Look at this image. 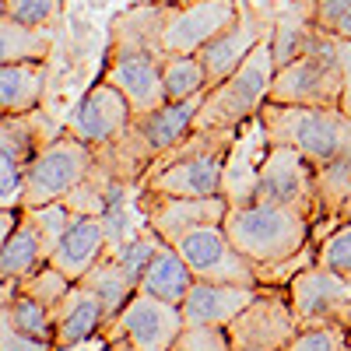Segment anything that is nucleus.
Segmentation results:
<instances>
[{"instance_id":"1","label":"nucleus","mask_w":351,"mask_h":351,"mask_svg":"<svg viewBox=\"0 0 351 351\" xmlns=\"http://www.w3.org/2000/svg\"><path fill=\"white\" fill-rule=\"evenodd\" d=\"M165 4H148L123 11L109 25V46H106V67H102V81H109L112 88H120L127 95L134 116L152 112L158 106L169 102L165 84H162V28H165Z\"/></svg>"},{"instance_id":"2","label":"nucleus","mask_w":351,"mask_h":351,"mask_svg":"<svg viewBox=\"0 0 351 351\" xmlns=\"http://www.w3.org/2000/svg\"><path fill=\"white\" fill-rule=\"evenodd\" d=\"M243 127L190 130L180 144L152 162L137 193L152 197H218L225 186V162Z\"/></svg>"},{"instance_id":"3","label":"nucleus","mask_w":351,"mask_h":351,"mask_svg":"<svg viewBox=\"0 0 351 351\" xmlns=\"http://www.w3.org/2000/svg\"><path fill=\"white\" fill-rule=\"evenodd\" d=\"M267 144H288L316 169L351 162V116L341 106H281L263 102L256 112Z\"/></svg>"},{"instance_id":"4","label":"nucleus","mask_w":351,"mask_h":351,"mask_svg":"<svg viewBox=\"0 0 351 351\" xmlns=\"http://www.w3.org/2000/svg\"><path fill=\"white\" fill-rule=\"evenodd\" d=\"M225 232L256 267H274V263L302 253L313 243V221L306 215L267 200L228 208Z\"/></svg>"},{"instance_id":"5","label":"nucleus","mask_w":351,"mask_h":351,"mask_svg":"<svg viewBox=\"0 0 351 351\" xmlns=\"http://www.w3.org/2000/svg\"><path fill=\"white\" fill-rule=\"evenodd\" d=\"M274 74H278L274 49H271V39L263 36L260 46L246 56V64L236 74L208 88L204 106L193 120V130H232V127H246L250 120H256L263 102L271 99Z\"/></svg>"},{"instance_id":"6","label":"nucleus","mask_w":351,"mask_h":351,"mask_svg":"<svg viewBox=\"0 0 351 351\" xmlns=\"http://www.w3.org/2000/svg\"><path fill=\"white\" fill-rule=\"evenodd\" d=\"M344 92V60H341V39L319 28L316 39L302 56L278 67L271 99L281 106H341Z\"/></svg>"},{"instance_id":"7","label":"nucleus","mask_w":351,"mask_h":351,"mask_svg":"<svg viewBox=\"0 0 351 351\" xmlns=\"http://www.w3.org/2000/svg\"><path fill=\"white\" fill-rule=\"evenodd\" d=\"M99 152L77 134L64 127L60 137H53L46 148L25 165V208H39V204L64 200L84 176L95 169Z\"/></svg>"},{"instance_id":"8","label":"nucleus","mask_w":351,"mask_h":351,"mask_svg":"<svg viewBox=\"0 0 351 351\" xmlns=\"http://www.w3.org/2000/svg\"><path fill=\"white\" fill-rule=\"evenodd\" d=\"M299 316L291 306L288 285H263L260 295L225 327L232 351H285L299 334Z\"/></svg>"},{"instance_id":"9","label":"nucleus","mask_w":351,"mask_h":351,"mask_svg":"<svg viewBox=\"0 0 351 351\" xmlns=\"http://www.w3.org/2000/svg\"><path fill=\"white\" fill-rule=\"evenodd\" d=\"M256 200L281 204L316 221L319 193H316V165L288 144H267L256 169Z\"/></svg>"},{"instance_id":"10","label":"nucleus","mask_w":351,"mask_h":351,"mask_svg":"<svg viewBox=\"0 0 351 351\" xmlns=\"http://www.w3.org/2000/svg\"><path fill=\"white\" fill-rule=\"evenodd\" d=\"M183 327H186V316L180 302H165L158 295H148V291H134V299L102 330V337L130 341L137 351H172Z\"/></svg>"},{"instance_id":"11","label":"nucleus","mask_w":351,"mask_h":351,"mask_svg":"<svg viewBox=\"0 0 351 351\" xmlns=\"http://www.w3.org/2000/svg\"><path fill=\"white\" fill-rule=\"evenodd\" d=\"M183 253V260L190 263V271L200 281H228V285H260L256 263L239 253V246L228 239L225 225H208L197 228L190 236H183L180 243H172Z\"/></svg>"},{"instance_id":"12","label":"nucleus","mask_w":351,"mask_h":351,"mask_svg":"<svg viewBox=\"0 0 351 351\" xmlns=\"http://www.w3.org/2000/svg\"><path fill=\"white\" fill-rule=\"evenodd\" d=\"M288 295L299 324H341L351 327V278L324 263H309L288 281Z\"/></svg>"},{"instance_id":"13","label":"nucleus","mask_w":351,"mask_h":351,"mask_svg":"<svg viewBox=\"0 0 351 351\" xmlns=\"http://www.w3.org/2000/svg\"><path fill=\"white\" fill-rule=\"evenodd\" d=\"M243 14L239 0H183L169 8L162 28L165 53H200L215 36H221L228 25H236Z\"/></svg>"},{"instance_id":"14","label":"nucleus","mask_w":351,"mask_h":351,"mask_svg":"<svg viewBox=\"0 0 351 351\" xmlns=\"http://www.w3.org/2000/svg\"><path fill=\"white\" fill-rule=\"evenodd\" d=\"M228 197H152V193H137V211L141 221L155 228L165 243H180L183 236L208 225H225L228 215Z\"/></svg>"},{"instance_id":"15","label":"nucleus","mask_w":351,"mask_h":351,"mask_svg":"<svg viewBox=\"0 0 351 351\" xmlns=\"http://www.w3.org/2000/svg\"><path fill=\"white\" fill-rule=\"evenodd\" d=\"M130 120H134V109H130L127 95L120 92V88H112L109 81L99 77L81 95V102L71 109L64 127L71 134H77L81 141H88L95 152H102V148H112V144L123 137Z\"/></svg>"},{"instance_id":"16","label":"nucleus","mask_w":351,"mask_h":351,"mask_svg":"<svg viewBox=\"0 0 351 351\" xmlns=\"http://www.w3.org/2000/svg\"><path fill=\"white\" fill-rule=\"evenodd\" d=\"M271 32V25H263L260 18H253L250 11L239 14L236 25H228L221 36H215L208 46H204L197 56H200V64L204 71H208V84H221L225 77H232L243 64H246V56L260 46V39Z\"/></svg>"},{"instance_id":"17","label":"nucleus","mask_w":351,"mask_h":351,"mask_svg":"<svg viewBox=\"0 0 351 351\" xmlns=\"http://www.w3.org/2000/svg\"><path fill=\"white\" fill-rule=\"evenodd\" d=\"M263 285H228V281H193V288L183 299L186 324H208V327H228L256 295Z\"/></svg>"},{"instance_id":"18","label":"nucleus","mask_w":351,"mask_h":351,"mask_svg":"<svg viewBox=\"0 0 351 351\" xmlns=\"http://www.w3.org/2000/svg\"><path fill=\"white\" fill-rule=\"evenodd\" d=\"M106 253H109L106 221L99 215H77V221L67 228V236L60 239V246L53 250L49 263H53V267H60L67 278L81 281Z\"/></svg>"},{"instance_id":"19","label":"nucleus","mask_w":351,"mask_h":351,"mask_svg":"<svg viewBox=\"0 0 351 351\" xmlns=\"http://www.w3.org/2000/svg\"><path fill=\"white\" fill-rule=\"evenodd\" d=\"M53 327H56V348H74L92 337H102L106 330V309L92 288L74 281L67 299L53 309Z\"/></svg>"},{"instance_id":"20","label":"nucleus","mask_w":351,"mask_h":351,"mask_svg":"<svg viewBox=\"0 0 351 351\" xmlns=\"http://www.w3.org/2000/svg\"><path fill=\"white\" fill-rule=\"evenodd\" d=\"M64 127L53 123L43 109L0 116V158H11L18 165H28L53 137H60Z\"/></svg>"},{"instance_id":"21","label":"nucleus","mask_w":351,"mask_h":351,"mask_svg":"<svg viewBox=\"0 0 351 351\" xmlns=\"http://www.w3.org/2000/svg\"><path fill=\"white\" fill-rule=\"evenodd\" d=\"M267 144V137H263V127L260 120H250L236 144H232V152H228V162H225V186L221 193L228 197L232 208H239V204H253L256 200V169H260V158L253 162V152L263 148Z\"/></svg>"},{"instance_id":"22","label":"nucleus","mask_w":351,"mask_h":351,"mask_svg":"<svg viewBox=\"0 0 351 351\" xmlns=\"http://www.w3.org/2000/svg\"><path fill=\"white\" fill-rule=\"evenodd\" d=\"M46 95V64L21 60V64H0V112L18 116L43 109Z\"/></svg>"},{"instance_id":"23","label":"nucleus","mask_w":351,"mask_h":351,"mask_svg":"<svg viewBox=\"0 0 351 351\" xmlns=\"http://www.w3.org/2000/svg\"><path fill=\"white\" fill-rule=\"evenodd\" d=\"M193 281H197V274L190 271V263L183 260V253L176 250L172 243H165L155 253L152 267L144 271L137 291H148V295H158L165 302H180L183 306V299H186V291L193 288Z\"/></svg>"},{"instance_id":"24","label":"nucleus","mask_w":351,"mask_h":351,"mask_svg":"<svg viewBox=\"0 0 351 351\" xmlns=\"http://www.w3.org/2000/svg\"><path fill=\"white\" fill-rule=\"evenodd\" d=\"M81 285L92 288L95 295H99V302H102V309H106V327L123 313V306L134 299V291H137V281L123 271V263L116 260L112 253H106L95 267L81 278Z\"/></svg>"},{"instance_id":"25","label":"nucleus","mask_w":351,"mask_h":351,"mask_svg":"<svg viewBox=\"0 0 351 351\" xmlns=\"http://www.w3.org/2000/svg\"><path fill=\"white\" fill-rule=\"evenodd\" d=\"M49 256L43 250V239L36 236V228L25 221L21 215V225L11 232L8 239H0V281H21L28 278L36 267H43Z\"/></svg>"},{"instance_id":"26","label":"nucleus","mask_w":351,"mask_h":351,"mask_svg":"<svg viewBox=\"0 0 351 351\" xmlns=\"http://www.w3.org/2000/svg\"><path fill=\"white\" fill-rule=\"evenodd\" d=\"M49 49H53L49 28H32L14 21L11 14H0V64H21V60L46 64Z\"/></svg>"},{"instance_id":"27","label":"nucleus","mask_w":351,"mask_h":351,"mask_svg":"<svg viewBox=\"0 0 351 351\" xmlns=\"http://www.w3.org/2000/svg\"><path fill=\"white\" fill-rule=\"evenodd\" d=\"M162 84H165V95L169 102H183L190 95L208 92V71H204L200 56L197 53H165L162 60Z\"/></svg>"},{"instance_id":"28","label":"nucleus","mask_w":351,"mask_h":351,"mask_svg":"<svg viewBox=\"0 0 351 351\" xmlns=\"http://www.w3.org/2000/svg\"><path fill=\"white\" fill-rule=\"evenodd\" d=\"M0 319H8V324H14L18 330L32 334V337H43V341H53V344H56L53 309H46V306H43V302H36L32 295H25V291H14L11 299H4Z\"/></svg>"},{"instance_id":"29","label":"nucleus","mask_w":351,"mask_h":351,"mask_svg":"<svg viewBox=\"0 0 351 351\" xmlns=\"http://www.w3.org/2000/svg\"><path fill=\"white\" fill-rule=\"evenodd\" d=\"M25 221L36 228V236L43 239L46 256H53V250L60 246V239L67 236V228L77 221V215L67 208V200H53V204H39V208H21Z\"/></svg>"},{"instance_id":"30","label":"nucleus","mask_w":351,"mask_h":351,"mask_svg":"<svg viewBox=\"0 0 351 351\" xmlns=\"http://www.w3.org/2000/svg\"><path fill=\"white\" fill-rule=\"evenodd\" d=\"M74 288V278H67L60 267H53V263L46 260L43 267H36L28 278L18 281V291H25V295H32L36 302H43L46 309H56L64 299H67V291Z\"/></svg>"},{"instance_id":"31","label":"nucleus","mask_w":351,"mask_h":351,"mask_svg":"<svg viewBox=\"0 0 351 351\" xmlns=\"http://www.w3.org/2000/svg\"><path fill=\"white\" fill-rule=\"evenodd\" d=\"M285 351H348V327H341V324H302Z\"/></svg>"},{"instance_id":"32","label":"nucleus","mask_w":351,"mask_h":351,"mask_svg":"<svg viewBox=\"0 0 351 351\" xmlns=\"http://www.w3.org/2000/svg\"><path fill=\"white\" fill-rule=\"evenodd\" d=\"M64 0H0V14H11L21 25L32 28H49L60 21Z\"/></svg>"},{"instance_id":"33","label":"nucleus","mask_w":351,"mask_h":351,"mask_svg":"<svg viewBox=\"0 0 351 351\" xmlns=\"http://www.w3.org/2000/svg\"><path fill=\"white\" fill-rule=\"evenodd\" d=\"M316 263L351 278V221H341L324 243H316Z\"/></svg>"},{"instance_id":"34","label":"nucleus","mask_w":351,"mask_h":351,"mask_svg":"<svg viewBox=\"0 0 351 351\" xmlns=\"http://www.w3.org/2000/svg\"><path fill=\"white\" fill-rule=\"evenodd\" d=\"M172 351H232L228 330L225 327H208V324H186L176 337Z\"/></svg>"},{"instance_id":"35","label":"nucleus","mask_w":351,"mask_h":351,"mask_svg":"<svg viewBox=\"0 0 351 351\" xmlns=\"http://www.w3.org/2000/svg\"><path fill=\"white\" fill-rule=\"evenodd\" d=\"M313 18L316 28L337 39H351V0H313Z\"/></svg>"},{"instance_id":"36","label":"nucleus","mask_w":351,"mask_h":351,"mask_svg":"<svg viewBox=\"0 0 351 351\" xmlns=\"http://www.w3.org/2000/svg\"><path fill=\"white\" fill-rule=\"evenodd\" d=\"M0 351H56V344L32 337V334L18 330L14 324H8V319H0Z\"/></svg>"},{"instance_id":"37","label":"nucleus","mask_w":351,"mask_h":351,"mask_svg":"<svg viewBox=\"0 0 351 351\" xmlns=\"http://www.w3.org/2000/svg\"><path fill=\"white\" fill-rule=\"evenodd\" d=\"M341 60H344V92H341V109L351 116V39H341Z\"/></svg>"},{"instance_id":"38","label":"nucleus","mask_w":351,"mask_h":351,"mask_svg":"<svg viewBox=\"0 0 351 351\" xmlns=\"http://www.w3.org/2000/svg\"><path fill=\"white\" fill-rule=\"evenodd\" d=\"M106 348V337H92L84 344H74V348H56V351H102Z\"/></svg>"},{"instance_id":"39","label":"nucleus","mask_w":351,"mask_h":351,"mask_svg":"<svg viewBox=\"0 0 351 351\" xmlns=\"http://www.w3.org/2000/svg\"><path fill=\"white\" fill-rule=\"evenodd\" d=\"M102 351H137L130 341H106V348Z\"/></svg>"},{"instance_id":"40","label":"nucleus","mask_w":351,"mask_h":351,"mask_svg":"<svg viewBox=\"0 0 351 351\" xmlns=\"http://www.w3.org/2000/svg\"><path fill=\"white\" fill-rule=\"evenodd\" d=\"M341 221H351V190H348V200H344V208H341Z\"/></svg>"},{"instance_id":"41","label":"nucleus","mask_w":351,"mask_h":351,"mask_svg":"<svg viewBox=\"0 0 351 351\" xmlns=\"http://www.w3.org/2000/svg\"><path fill=\"white\" fill-rule=\"evenodd\" d=\"M155 4H165V8H176V4H183V0H155Z\"/></svg>"},{"instance_id":"42","label":"nucleus","mask_w":351,"mask_h":351,"mask_svg":"<svg viewBox=\"0 0 351 351\" xmlns=\"http://www.w3.org/2000/svg\"><path fill=\"white\" fill-rule=\"evenodd\" d=\"M348 351H351V327H348Z\"/></svg>"}]
</instances>
